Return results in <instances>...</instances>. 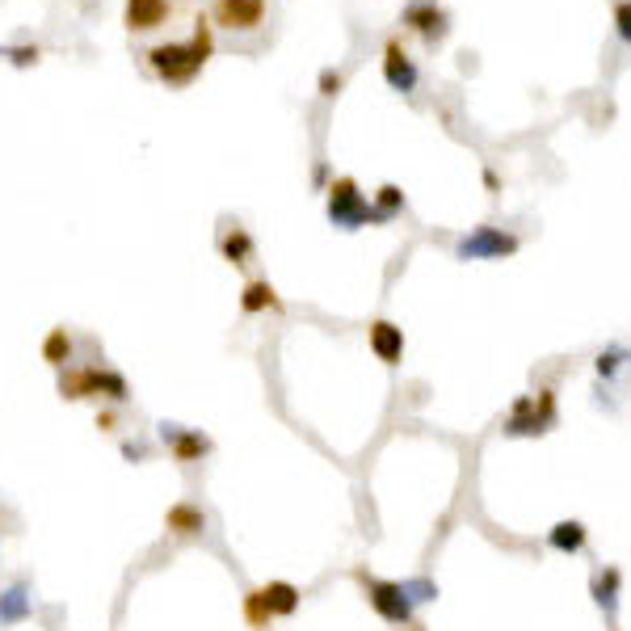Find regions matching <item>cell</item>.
Masks as SVG:
<instances>
[{
	"label": "cell",
	"instance_id": "obj_28",
	"mask_svg": "<svg viewBox=\"0 0 631 631\" xmlns=\"http://www.w3.org/2000/svg\"><path fill=\"white\" fill-rule=\"evenodd\" d=\"M114 425H118V413H114V409H97V430H106V434H110Z\"/></svg>",
	"mask_w": 631,
	"mask_h": 631
},
{
	"label": "cell",
	"instance_id": "obj_22",
	"mask_svg": "<svg viewBox=\"0 0 631 631\" xmlns=\"http://www.w3.org/2000/svg\"><path fill=\"white\" fill-rule=\"evenodd\" d=\"M244 623L257 627V631H266V627L274 623L266 598H261V589H249V594H244Z\"/></svg>",
	"mask_w": 631,
	"mask_h": 631
},
{
	"label": "cell",
	"instance_id": "obj_30",
	"mask_svg": "<svg viewBox=\"0 0 631 631\" xmlns=\"http://www.w3.org/2000/svg\"><path fill=\"white\" fill-rule=\"evenodd\" d=\"M122 455H127V459H144L148 451H144V446H139V442H127V446H122Z\"/></svg>",
	"mask_w": 631,
	"mask_h": 631
},
{
	"label": "cell",
	"instance_id": "obj_16",
	"mask_svg": "<svg viewBox=\"0 0 631 631\" xmlns=\"http://www.w3.org/2000/svg\"><path fill=\"white\" fill-rule=\"evenodd\" d=\"M240 312H244V316L282 312V299H278V291H274V282H270V278H253L249 287H244V295H240Z\"/></svg>",
	"mask_w": 631,
	"mask_h": 631
},
{
	"label": "cell",
	"instance_id": "obj_8",
	"mask_svg": "<svg viewBox=\"0 0 631 631\" xmlns=\"http://www.w3.org/2000/svg\"><path fill=\"white\" fill-rule=\"evenodd\" d=\"M211 26L249 34L266 26V0H215L211 5Z\"/></svg>",
	"mask_w": 631,
	"mask_h": 631
},
{
	"label": "cell",
	"instance_id": "obj_32",
	"mask_svg": "<svg viewBox=\"0 0 631 631\" xmlns=\"http://www.w3.org/2000/svg\"><path fill=\"white\" fill-rule=\"evenodd\" d=\"M404 631H425V627H421V623H409V627H404Z\"/></svg>",
	"mask_w": 631,
	"mask_h": 631
},
{
	"label": "cell",
	"instance_id": "obj_3",
	"mask_svg": "<svg viewBox=\"0 0 631 631\" xmlns=\"http://www.w3.org/2000/svg\"><path fill=\"white\" fill-rule=\"evenodd\" d=\"M324 211H329V223L341 232H358L366 223H379L371 198L362 194V186L354 177H333L329 190H324Z\"/></svg>",
	"mask_w": 631,
	"mask_h": 631
},
{
	"label": "cell",
	"instance_id": "obj_23",
	"mask_svg": "<svg viewBox=\"0 0 631 631\" xmlns=\"http://www.w3.org/2000/svg\"><path fill=\"white\" fill-rule=\"evenodd\" d=\"M631 354L623 350V345H610V350H602L598 358H594V371H598V379H615L619 371H623V362H627Z\"/></svg>",
	"mask_w": 631,
	"mask_h": 631
},
{
	"label": "cell",
	"instance_id": "obj_11",
	"mask_svg": "<svg viewBox=\"0 0 631 631\" xmlns=\"http://www.w3.org/2000/svg\"><path fill=\"white\" fill-rule=\"evenodd\" d=\"M173 13V0H127V9H122V26L131 34H152L169 22Z\"/></svg>",
	"mask_w": 631,
	"mask_h": 631
},
{
	"label": "cell",
	"instance_id": "obj_9",
	"mask_svg": "<svg viewBox=\"0 0 631 631\" xmlns=\"http://www.w3.org/2000/svg\"><path fill=\"white\" fill-rule=\"evenodd\" d=\"M160 442L169 446V455L173 463H198V459H207L211 455V438L202 434V430H186V425H160Z\"/></svg>",
	"mask_w": 631,
	"mask_h": 631
},
{
	"label": "cell",
	"instance_id": "obj_5",
	"mask_svg": "<svg viewBox=\"0 0 631 631\" xmlns=\"http://www.w3.org/2000/svg\"><path fill=\"white\" fill-rule=\"evenodd\" d=\"M522 249V240L514 232H505V228H472L459 244H455V257L459 261H505V257H514Z\"/></svg>",
	"mask_w": 631,
	"mask_h": 631
},
{
	"label": "cell",
	"instance_id": "obj_7",
	"mask_svg": "<svg viewBox=\"0 0 631 631\" xmlns=\"http://www.w3.org/2000/svg\"><path fill=\"white\" fill-rule=\"evenodd\" d=\"M400 22L409 26L413 34L425 38V47H438L446 34H451V13H446L438 0H409L400 13Z\"/></svg>",
	"mask_w": 631,
	"mask_h": 631
},
{
	"label": "cell",
	"instance_id": "obj_15",
	"mask_svg": "<svg viewBox=\"0 0 631 631\" xmlns=\"http://www.w3.org/2000/svg\"><path fill=\"white\" fill-rule=\"evenodd\" d=\"M585 543H589V531H585V522H577V518H564V522H556L552 531H547V547L560 552V556L585 552Z\"/></svg>",
	"mask_w": 631,
	"mask_h": 631
},
{
	"label": "cell",
	"instance_id": "obj_6",
	"mask_svg": "<svg viewBox=\"0 0 631 631\" xmlns=\"http://www.w3.org/2000/svg\"><path fill=\"white\" fill-rule=\"evenodd\" d=\"M358 581L366 589V602H371V610L383 623H396V627L413 623V602L404 594L400 581H379V577H366V573H358Z\"/></svg>",
	"mask_w": 631,
	"mask_h": 631
},
{
	"label": "cell",
	"instance_id": "obj_13",
	"mask_svg": "<svg viewBox=\"0 0 631 631\" xmlns=\"http://www.w3.org/2000/svg\"><path fill=\"white\" fill-rule=\"evenodd\" d=\"M165 531L177 539H194V535L207 531V514H202V505H194V501H173L165 510Z\"/></svg>",
	"mask_w": 631,
	"mask_h": 631
},
{
	"label": "cell",
	"instance_id": "obj_4",
	"mask_svg": "<svg viewBox=\"0 0 631 631\" xmlns=\"http://www.w3.org/2000/svg\"><path fill=\"white\" fill-rule=\"evenodd\" d=\"M560 409H556V392H539V396H518L514 409L505 413L501 434L505 438H539L547 430H556Z\"/></svg>",
	"mask_w": 631,
	"mask_h": 631
},
{
	"label": "cell",
	"instance_id": "obj_19",
	"mask_svg": "<svg viewBox=\"0 0 631 631\" xmlns=\"http://www.w3.org/2000/svg\"><path fill=\"white\" fill-rule=\"evenodd\" d=\"M43 362H51L55 371H64V366L72 362V337L68 329H51L47 341H43Z\"/></svg>",
	"mask_w": 631,
	"mask_h": 631
},
{
	"label": "cell",
	"instance_id": "obj_17",
	"mask_svg": "<svg viewBox=\"0 0 631 631\" xmlns=\"http://www.w3.org/2000/svg\"><path fill=\"white\" fill-rule=\"evenodd\" d=\"M261 598H266L274 619H291L295 610H299V602H303V594H299L291 581H266V585H261Z\"/></svg>",
	"mask_w": 631,
	"mask_h": 631
},
{
	"label": "cell",
	"instance_id": "obj_25",
	"mask_svg": "<svg viewBox=\"0 0 631 631\" xmlns=\"http://www.w3.org/2000/svg\"><path fill=\"white\" fill-rule=\"evenodd\" d=\"M341 89H345V76H341L337 68H324V72H320V80H316V93L333 101V97H337Z\"/></svg>",
	"mask_w": 631,
	"mask_h": 631
},
{
	"label": "cell",
	"instance_id": "obj_24",
	"mask_svg": "<svg viewBox=\"0 0 631 631\" xmlns=\"http://www.w3.org/2000/svg\"><path fill=\"white\" fill-rule=\"evenodd\" d=\"M0 59H9V64L13 68H34L38 64V59H43V51H38L34 43H5V47H0Z\"/></svg>",
	"mask_w": 631,
	"mask_h": 631
},
{
	"label": "cell",
	"instance_id": "obj_18",
	"mask_svg": "<svg viewBox=\"0 0 631 631\" xmlns=\"http://www.w3.org/2000/svg\"><path fill=\"white\" fill-rule=\"evenodd\" d=\"M219 257L228 261V266H236V270H244L253 261V236L244 232V228H228L219 236Z\"/></svg>",
	"mask_w": 631,
	"mask_h": 631
},
{
	"label": "cell",
	"instance_id": "obj_14",
	"mask_svg": "<svg viewBox=\"0 0 631 631\" xmlns=\"http://www.w3.org/2000/svg\"><path fill=\"white\" fill-rule=\"evenodd\" d=\"M619 589H623V573L615 564H606L602 573H594V581H589V594H594V602L606 619L619 615Z\"/></svg>",
	"mask_w": 631,
	"mask_h": 631
},
{
	"label": "cell",
	"instance_id": "obj_29",
	"mask_svg": "<svg viewBox=\"0 0 631 631\" xmlns=\"http://www.w3.org/2000/svg\"><path fill=\"white\" fill-rule=\"evenodd\" d=\"M480 177H484V190H488V194H497V190H501V177H497V169H484Z\"/></svg>",
	"mask_w": 631,
	"mask_h": 631
},
{
	"label": "cell",
	"instance_id": "obj_27",
	"mask_svg": "<svg viewBox=\"0 0 631 631\" xmlns=\"http://www.w3.org/2000/svg\"><path fill=\"white\" fill-rule=\"evenodd\" d=\"M615 34L623 47H631V0H619L615 5Z\"/></svg>",
	"mask_w": 631,
	"mask_h": 631
},
{
	"label": "cell",
	"instance_id": "obj_26",
	"mask_svg": "<svg viewBox=\"0 0 631 631\" xmlns=\"http://www.w3.org/2000/svg\"><path fill=\"white\" fill-rule=\"evenodd\" d=\"M400 585H404V594H409V602H413V606H417V602H434V598H438L434 581H425V577H421V581H400Z\"/></svg>",
	"mask_w": 631,
	"mask_h": 631
},
{
	"label": "cell",
	"instance_id": "obj_12",
	"mask_svg": "<svg viewBox=\"0 0 631 631\" xmlns=\"http://www.w3.org/2000/svg\"><path fill=\"white\" fill-rule=\"evenodd\" d=\"M366 341H371V350L379 362L396 366L404 358V329L392 320H371V329H366Z\"/></svg>",
	"mask_w": 631,
	"mask_h": 631
},
{
	"label": "cell",
	"instance_id": "obj_21",
	"mask_svg": "<svg viewBox=\"0 0 631 631\" xmlns=\"http://www.w3.org/2000/svg\"><path fill=\"white\" fill-rule=\"evenodd\" d=\"M30 615V598H26V589L22 585H13L0 594V623H22Z\"/></svg>",
	"mask_w": 631,
	"mask_h": 631
},
{
	"label": "cell",
	"instance_id": "obj_31",
	"mask_svg": "<svg viewBox=\"0 0 631 631\" xmlns=\"http://www.w3.org/2000/svg\"><path fill=\"white\" fill-rule=\"evenodd\" d=\"M312 181H316V186H324V181H329V165H324V160H320V165H316V173H312Z\"/></svg>",
	"mask_w": 631,
	"mask_h": 631
},
{
	"label": "cell",
	"instance_id": "obj_10",
	"mask_svg": "<svg viewBox=\"0 0 631 631\" xmlns=\"http://www.w3.org/2000/svg\"><path fill=\"white\" fill-rule=\"evenodd\" d=\"M383 80H388L392 93H413L417 80H421L417 64L409 59V51H404V43H396V38L383 47Z\"/></svg>",
	"mask_w": 631,
	"mask_h": 631
},
{
	"label": "cell",
	"instance_id": "obj_2",
	"mask_svg": "<svg viewBox=\"0 0 631 631\" xmlns=\"http://www.w3.org/2000/svg\"><path fill=\"white\" fill-rule=\"evenodd\" d=\"M59 396L122 404L131 396V388H127V375L110 371V366H64V371H59Z\"/></svg>",
	"mask_w": 631,
	"mask_h": 631
},
{
	"label": "cell",
	"instance_id": "obj_1",
	"mask_svg": "<svg viewBox=\"0 0 631 631\" xmlns=\"http://www.w3.org/2000/svg\"><path fill=\"white\" fill-rule=\"evenodd\" d=\"M211 17H198L194 34L186 43H160L148 51V68L156 72V80H165V85H190V80L207 68V59L215 55V34H211Z\"/></svg>",
	"mask_w": 631,
	"mask_h": 631
},
{
	"label": "cell",
	"instance_id": "obj_20",
	"mask_svg": "<svg viewBox=\"0 0 631 631\" xmlns=\"http://www.w3.org/2000/svg\"><path fill=\"white\" fill-rule=\"evenodd\" d=\"M371 207H375V215H379V223H392L400 211H404V190L400 186H379L375 190V198H371Z\"/></svg>",
	"mask_w": 631,
	"mask_h": 631
}]
</instances>
